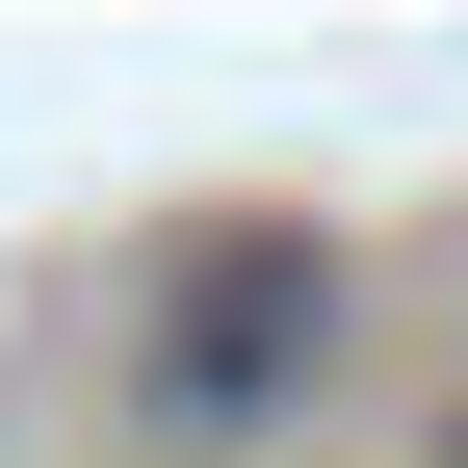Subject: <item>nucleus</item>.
Segmentation results:
<instances>
[{"label": "nucleus", "instance_id": "nucleus-1", "mask_svg": "<svg viewBox=\"0 0 468 468\" xmlns=\"http://www.w3.org/2000/svg\"><path fill=\"white\" fill-rule=\"evenodd\" d=\"M313 365H338V234H286V208L183 234V261L131 286V417L183 442V468L286 442V417H313Z\"/></svg>", "mask_w": 468, "mask_h": 468}]
</instances>
